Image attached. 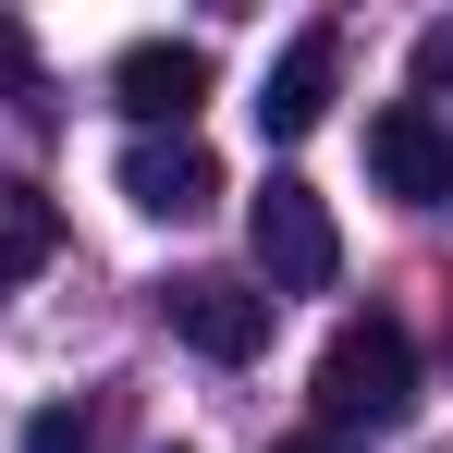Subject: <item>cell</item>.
Here are the masks:
<instances>
[{"instance_id": "obj_2", "label": "cell", "mask_w": 453, "mask_h": 453, "mask_svg": "<svg viewBox=\"0 0 453 453\" xmlns=\"http://www.w3.org/2000/svg\"><path fill=\"white\" fill-rule=\"evenodd\" d=\"M245 245H257V282H270V306H282V295H319V282L343 270V233H331V209H319V184H295V172H270V184H257Z\"/></svg>"}, {"instance_id": "obj_4", "label": "cell", "mask_w": 453, "mask_h": 453, "mask_svg": "<svg viewBox=\"0 0 453 453\" xmlns=\"http://www.w3.org/2000/svg\"><path fill=\"white\" fill-rule=\"evenodd\" d=\"M368 172H380V196L441 209V196H453V123L429 111V98H392V111L368 123Z\"/></svg>"}, {"instance_id": "obj_1", "label": "cell", "mask_w": 453, "mask_h": 453, "mask_svg": "<svg viewBox=\"0 0 453 453\" xmlns=\"http://www.w3.org/2000/svg\"><path fill=\"white\" fill-rule=\"evenodd\" d=\"M404 404H417L404 319H343V331L319 343V417H331V429H380V417H404Z\"/></svg>"}, {"instance_id": "obj_7", "label": "cell", "mask_w": 453, "mask_h": 453, "mask_svg": "<svg viewBox=\"0 0 453 453\" xmlns=\"http://www.w3.org/2000/svg\"><path fill=\"white\" fill-rule=\"evenodd\" d=\"M331 86H343V37H331V25H306L295 50H282V62H270V86H257V123H270V135H282V148H295L306 123H319V111H331Z\"/></svg>"}, {"instance_id": "obj_10", "label": "cell", "mask_w": 453, "mask_h": 453, "mask_svg": "<svg viewBox=\"0 0 453 453\" xmlns=\"http://www.w3.org/2000/svg\"><path fill=\"white\" fill-rule=\"evenodd\" d=\"M0 74H25V37H12V25H0Z\"/></svg>"}, {"instance_id": "obj_5", "label": "cell", "mask_w": 453, "mask_h": 453, "mask_svg": "<svg viewBox=\"0 0 453 453\" xmlns=\"http://www.w3.org/2000/svg\"><path fill=\"white\" fill-rule=\"evenodd\" d=\"M123 196H135L148 221H196V209L221 196V159L196 148V135H135V148H123Z\"/></svg>"}, {"instance_id": "obj_8", "label": "cell", "mask_w": 453, "mask_h": 453, "mask_svg": "<svg viewBox=\"0 0 453 453\" xmlns=\"http://www.w3.org/2000/svg\"><path fill=\"white\" fill-rule=\"evenodd\" d=\"M50 245H62V209H50L37 184H0V282L50 270Z\"/></svg>"}, {"instance_id": "obj_6", "label": "cell", "mask_w": 453, "mask_h": 453, "mask_svg": "<svg viewBox=\"0 0 453 453\" xmlns=\"http://www.w3.org/2000/svg\"><path fill=\"white\" fill-rule=\"evenodd\" d=\"M172 331L209 356V368H245L257 343H270V295H245V282H172Z\"/></svg>"}, {"instance_id": "obj_3", "label": "cell", "mask_w": 453, "mask_h": 453, "mask_svg": "<svg viewBox=\"0 0 453 453\" xmlns=\"http://www.w3.org/2000/svg\"><path fill=\"white\" fill-rule=\"evenodd\" d=\"M111 98H123L148 135H184V123L209 111V50H196V37H135V50L111 62Z\"/></svg>"}, {"instance_id": "obj_9", "label": "cell", "mask_w": 453, "mask_h": 453, "mask_svg": "<svg viewBox=\"0 0 453 453\" xmlns=\"http://www.w3.org/2000/svg\"><path fill=\"white\" fill-rule=\"evenodd\" d=\"M25 453H86V417H62V404H50V417L25 429Z\"/></svg>"}, {"instance_id": "obj_11", "label": "cell", "mask_w": 453, "mask_h": 453, "mask_svg": "<svg viewBox=\"0 0 453 453\" xmlns=\"http://www.w3.org/2000/svg\"><path fill=\"white\" fill-rule=\"evenodd\" d=\"M282 453H343V441H331V429H306V441H282Z\"/></svg>"}]
</instances>
